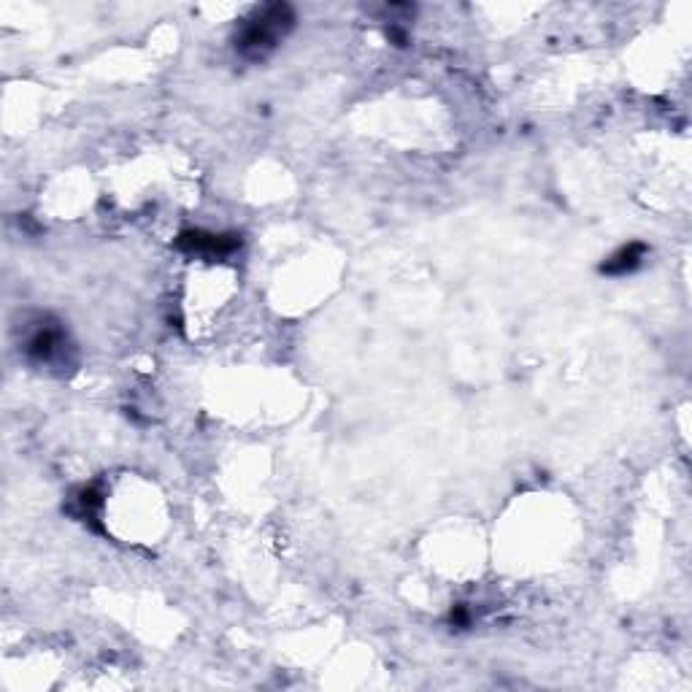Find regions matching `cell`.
<instances>
[{
  "label": "cell",
  "instance_id": "obj_4",
  "mask_svg": "<svg viewBox=\"0 0 692 692\" xmlns=\"http://www.w3.org/2000/svg\"><path fill=\"white\" fill-rule=\"evenodd\" d=\"M103 506H106V495H103L101 487H98V484H84V487L71 492V501H68L65 511H68L73 519H82V522H87L92 530H103L101 528Z\"/></svg>",
  "mask_w": 692,
  "mask_h": 692
},
{
  "label": "cell",
  "instance_id": "obj_7",
  "mask_svg": "<svg viewBox=\"0 0 692 692\" xmlns=\"http://www.w3.org/2000/svg\"><path fill=\"white\" fill-rule=\"evenodd\" d=\"M449 622H452L455 628H465V625L471 622V614H468V609H465L463 603H457L455 609L449 611Z\"/></svg>",
  "mask_w": 692,
  "mask_h": 692
},
{
  "label": "cell",
  "instance_id": "obj_2",
  "mask_svg": "<svg viewBox=\"0 0 692 692\" xmlns=\"http://www.w3.org/2000/svg\"><path fill=\"white\" fill-rule=\"evenodd\" d=\"M22 352L33 365H46V368H65L73 365V344L65 333L63 322L52 314H41L33 322V328L25 330Z\"/></svg>",
  "mask_w": 692,
  "mask_h": 692
},
{
  "label": "cell",
  "instance_id": "obj_6",
  "mask_svg": "<svg viewBox=\"0 0 692 692\" xmlns=\"http://www.w3.org/2000/svg\"><path fill=\"white\" fill-rule=\"evenodd\" d=\"M384 36H387V41H390L392 46H398V49H406V46H409V33H406V28H403L401 22H390V25L384 28Z\"/></svg>",
  "mask_w": 692,
  "mask_h": 692
},
{
  "label": "cell",
  "instance_id": "obj_1",
  "mask_svg": "<svg viewBox=\"0 0 692 692\" xmlns=\"http://www.w3.org/2000/svg\"><path fill=\"white\" fill-rule=\"evenodd\" d=\"M295 22L298 17L290 3H268L241 22V28L233 36V46L249 63H263L295 30Z\"/></svg>",
  "mask_w": 692,
  "mask_h": 692
},
{
  "label": "cell",
  "instance_id": "obj_3",
  "mask_svg": "<svg viewBox=\"0 0 692 692\" xmlns=\"http://www.w3.org/2000/svg\"><path fill=\"white\" fill-rule=\"evenodd\" d=\"M238 233H209V230H182L173 238V246L190 257H206V260H225L241 249Z\"/></svg>",
  "mask_w": 692,
  "mask_h": 692
},
{
  "label": "cell",
  "instance_id": "obj_5",
  "mask_svg": "<svg viewBox=\"0 0 692 692\" xmlns=\"http://www.w3.org/2000/svg\"><path fill=\"white\" fill-rule=\"evenodd\" d=\"M647 255L649 246L644 244V241H630V244L620 246L614 255L606 257L598 271H601L603 276H630L636 274L638 268L644 265Z\"/></svg>",
  "mask_w": 692,
  "mask_h": 692
}]
</instances>
